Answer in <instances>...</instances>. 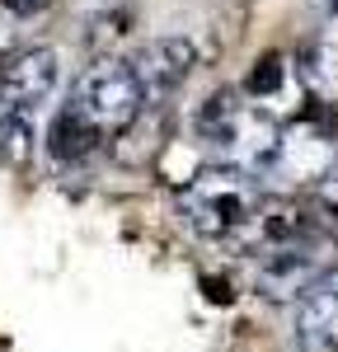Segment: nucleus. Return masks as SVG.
Returning <instances> with one entry per match:
<instances>
[{
  "mask_svg": "<svg viewBox=\"0 0 338 352\" xmlns=\"http://www.w3.org/2000/svg\"><path fill=\"white\" fill-rule=\"evenodd\" d=\"M258 184L249 174L230 169V164H212V169H197L188 192H183V212L202 240H235L254 230L258 217Z\"/></svg>",
  "mask_w": 338,
  "mask_h": 352,
  "instance_id": "1",
  "label": "nucleus"
},
{
  "mask_svg": "<svg viewBox=\"0 0 338 352\" xmlns=\"http://www.w3.org/2000/svg\"><path fill=\"white\" fill-rule=\"evenodd\" d=\"M71 109H80L104 136L127 132L132 122L146 109V89H141L132 61H94L76 80V94H71Z\"/></svg>",
  "mask_w": 338,
  "mask_h": 352,
  "instance_id": "2",
  "label": "nucleus"
},
{
  "mask_svg": "<svg viewBox=\"0 0 338 352\" xmlns=\"http://www.w3.org/2000/svg\"><path fill=\"white\" fill-rule=\"evenodd\" d=\"M338 268V254H329V244H291V249H268L258 258V292L268 300H306L324 287V277Z\"/></svg>",
  "mask_w": 338,
  "mask_h": 352,
  "instance_id": "3",
  "label": "nucleus"
},
{
  "mask_svg": "<svg viewBox=\"0 0 338 352\" xmlns=\"http://www.w3.org/2000/svg\"><path fill=\"white\" fill-rule=\"evenodd\" d=\"M334 160H338V127L324 122L319 113L301 118L296 127L282 132V146H278V164L268 179H282V184H310L319 188L324 179H334Z\"/></svg>",
  "mask_w": 338,
  "mask_h": 352,
  "instance_id": "4",
  "label": "nucleus"
},
{
  "mask_svg": "<svg viewBox=\"0 0 338 352\" xmlns=\"http://www.w3.org/2000/svg\"><path fill=\"white\" fill-rule=\"evenodd\" d=\"M127 61H132L141 89H146V104H160V99H169L179 85L188 80V71H193V61H197V47L188 38H150Z\"/></svg>",
  "mask_w": 338,
  "mask_h": 352,
  "instance_id": "5",
  "label": "nucleus"
},
{
  "mask_svg": "<svg viewBox=\"0 0 338 352\" xmlns=\"http://www.w3.org/2000/svg\"><path fill=\"white\" fill-rule=\"evenodd\" d=\"M52 89H56V52L52 47L19 52L5 71H0V109L33 113Z\"/></svg>",
  "mask_w": 338,
  "mask_h": 352,
  "instance_id": "6",
  "label": "nucleus"
},
{
  "mask_svg": "<svg viewBox=\"0 0 338 352\" xmlns=\"http://www.w3.org/2000/svg\"><path fill=\"white\" fill-rule=\"evenodd\" d=\"M99 141H104V132H99L80 109L66 104V109L52 118V127H47V155H52L56 164H80L99 151Z\"/></svg>",
  "mask_w": 338,
  "mask_h": 352,
  "instance_id": "7",
  "label": "nucleus"
},
{
  "mask_svg": "<svg viewBox=\"0 0 338 352\" xmlns=\"http://www.w3.org/2000/svg\"><path fill=\"white\" fill-rule=\"evenodd\" d=\"M296 338L306 352H338V292H315L296 305Z\"/></svg>",
  "mask_w": 338,
  "mask_h": 352,
  "instance_id": "8",
  "label": "nucleus"
},
{
  "mask_svg": "<svg viewBox=\"0 0 338 352\" xmlns=\"http://www.w3.org/2000/svg\"><path fill=\"white\" fill-rule=\"evenodd\" d=\"M245 104H240V94L235 89H216V94H207L193 113V132L197 141H207V146H216L221 151L230 136L240 132V122H245Z\"/></svg>",
  "mask_w": 338,
  "mask_h": 352,
  "instance_id": "9",
  "label": "nucleus"
},
{
  "mask_svg": "<svg viewBox=\"0 0 338 352\" xmlns=\"http://www.w3.org/2000/svg\"><path fill=\"white\" fill-rule=\"evenodd\" d=\"M296 85L306 89L315 104H334L338 94V43L329 38V43H310L306 52L296 56Z\"/></svg>",
  "mask_w": 338,
  "mask_h": 352,
  "instance_id": "10",
  "label": "nucleus"
},
{
  "mask_svg": "<svg viewBox=\"0 0 338 352\" xmlns=\"http://www.w3.org/2000/svg\"><path fill=\"white\" fill-rule=\"evenodd\" d=\"M33 118L19 109H0V164H28L33 160Z\"/></svg>",
  "mask_w": 338,
  "mask_h": 352,
  "instance_id": "11",
  "label": "nucleus"
},
{
  "mask_svg": "<svg viewBox=\"0 0 338 352\" xmlns=\"http://www.w3.org/2000/svg\"><path fill=\"white\" fill-rule=\"evenodd\" d=\"M291 76H296V71L286 66V56H282V52H268V56H258V61H254L245 89H249L258 104H268V99H278L282 89H286V80H291Z\"/></svg>",
  "mask_w": 338,
  "mask_h": 352,
  "instance_id": "12",
  "label": "nucleus"
},
{
  "mask_svg": "<svg viewBox=\"0 0 338 352\" xmlns=\"http://www.w3.org/2000/svg\"><path fill=\"white\" fill-rule=\"evenodd\" d=\"M52 0H0V10H10L14 19H38Z\"/></svg>",
  "mask_w": 338,
  "mask_h": 352,
  "instance_id": "13",
  "label": "nucleus"
},
{
  "mask_svg": "<svg viewBox=\"0 0 338 352\" xmlns=\"http://www.w3.org/2000/svg\"><path fill=\"white\" fill-rule=\"evenodd\" d=\"M306 5L319 14V19H338V0H306Z\"/></svg>",
  "mask_w": 338,
  "mask_h": 352,
  "instance_id": "14",
  "label": "nucleus"
},
{
  "mask_svg": "<svg viewBox=\"0 0 338 352\" xmlns=\"http://www.w3.org/2000/svg\"><path fill=\"white\" fill-rule=\"evenodd\" d=\"M319 292H338V268L329 272V277H324V287H319Z\"/></svg>",
  "mask_w": 338,
  "mask_h": 352,
  "instance_id": "15",
  "label": "nucleus"
}]
</instances>
